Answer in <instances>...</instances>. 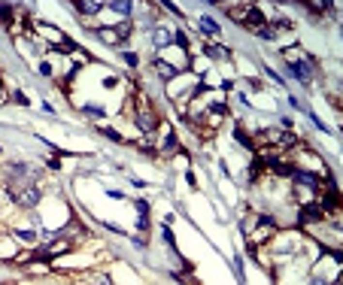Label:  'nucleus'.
I'll return each instance as SVG.
<instances>
[{"mask_svg": "<svg viewBox=\"0 0 343 285\" xmlns=\"http://www.w3.org/2000/svg\"><path fill=\"white\" fill-rule=\"evenodd\" d=\"M13 200L18 203V207H37V203L43 200V191L37 185H18L13 191Z\"/></svg>", "mask_w": 343, "mask_h": 285, "instance_id": "f257e3e1", "label": "nucleus"}, {"mask_svg": "<svg viewBox=\"0 0 343 285\" xmlns=\"http://www.w3.org/2000/svg\"><path fill=\"white\" fill-rule=\"evenodd\" d=\"M289 76H295L304 85H310L313 82V61H289Z\"/></svg>", "mask_w": 343, "mask_h": 285, "instance_id": "f03ea898", "label": "nucleus"}, {"mask_svg": "<svg viewBox=\"0 0 343 285\" xmlns=\"http://www.w3.org/2000/svg\"><path fill=\"white\" fill-rule=\"evenodd\" d=\"M170 40H173V33H170L167 28H155V30H152V43H155V49H167Z\"/></svg>", "mask_w": 343, "mask_h": 285, "instance_id": "7ed1b4c3", "label": "nucleus"}, {"mask_svg": "<svg viewBox=\"0 0 343 285\" xmlns=\"http://www.w3.org/2000/svg\"><path fill=\"white\" fill-rule=\"evenodd\" d=\"M155 124H158V119L152 116V112H140V116H137V128L146 131V134H152V131H155Z\"/></svg>", "mask_w": 343, "mask_h": 285, "instance_id": "20e7f679", "label": "nucleus"}, {"mask_svg": "<svg viewBox=\"0 0 343 285\" xmlns=\"http://www.w3.org/2000/svg\"><path fill=\"white\" fill-rule=\"evenodd\" d=\"M243 25H246V28H252V30L258 33L261 28H265V15H261L258 9H249V15H246V21H243Z\"/></svg>", "mask_w": 343, "mask_h": 285, "instance_id": "39448f33", "label": "nucleus"}, {"mask_svg": "<svg viewBox=\"0 0 343 285\" xmlns=\"http://www.w3.org/2000/svg\"><path fill=\"white\" fill-rule=\"evenodd\" d=\"M322 219V207H316V203H310V207H304L301 210V222L307 225V222H319Z\"/></svg>", "mask_w": 343, "mask_h": 285, "instance_id": "423d86ee", "label": "nucleus"}, {"mask_svg": "<svg viewBox=\"0 0 343 285\" xmlns=\"http://www.w3.org/2000/svg\"><path fill=\"white\" fill-rule=\"evenodd\" d=\"M198 25H201V30H203V33H210V37H219V33H222V30H219V21H213L210 15H203V18L198 21Z\"/></svg>", "mask_w": 343, "mask_h": 285, "instance_id": "0eeeda50", "label": "nucleus"}, {"mask_svg": "<svg viewBox=\"0 0 343 285\" xmlns=\"http://www.w3.org/2000/svg\"><path fill=\"white\" fill-rule=\"evenodd\" d=\"M155 70H158V76H161V79H173L179 70H176V67L173 64H167V61H155Z\"/></svg>", "mask_w": 343, "mask_h": 285, "instance_id": "6e6552de", "label": "nucleus"}, {"mask_svg": "<svg viewBox=\"0 0 343 285\" xmlns=\"http://www.w3.org/2000/svg\"><path fill=\"white\" fill-rule=\"evenodd\" d=\"M137 210H140V231H146V227H149V203L146 200H137Z\"/></svg>", "mask_w": 343, "mask_h": 285, "instance_id": "1a4fd4ad", "label": "nucleus"}, {"mask_svg": "<svg viewBox=\"0 0 343 285\" xmlns=\"http://www.w3.org/2000/svg\"><path fill=\"white\" fill-rule=\"evenodd\" d=\"M109 9H112V13H119V15H125V18L131 15V3H128V0H112Z\"/></svg>", "mask_w": 343, "mask_h": 285, "instance_id": "9d476101", "label": "nucleus"}, {"mask_svg": "<svg viewBox=\"0 0 343 285\" xmlns=\"http://www.w3.org/2000/svg\"><path fill=\"white\" fill-rule=\"evenodd\" d=\"M76 9H79V13H88V15H97L100 9H104V3H100V0H97V3H76Z\"/></svg>", "mask_w": 343, "mask_h": 285, "instance_id": "9b49d317", "label": "nucleus"}, {"mask_svg": "<svg viewBox=\"0 0 343 285\" xmlns=\"http://www.w3.org/2000/svg\"><path fill=\"white\" fill-rule=\"evenodd\" d=\"M176 149V134L173 131H167L164 134V140H161V152H173Z\"/></svg>", "mask_w": 343, "mask_h": 285, "instance_id": "f8f14e48", "label": "nucleus"}, {"mask_svg": "<svg viewBox=\"0 0 343 285\" xmlns=\"http://www.w3.org/2000/svg\"><path fill=\"white\" fill-rule=\"evenodd\" d=\"M97 37L104 40V43H109V45H112V43L119 40V33H116V30H109V28H97Z\"/></svg>", "mask_w": 343, "mask_h": 285, "instance_id": "ddd939ff", "label": "nucleus"}, {"mask_svg": "<svg viewBox=\"0 0 343 285\" xmlns=\"http://www.w3.org/2000/svg\"><path fill=\"white\" fill-rule=\"evenodd\" d=\"M173 40H176V45H179L182 52H188V37H186L182 30H176V33H173Z\"/></svg>", "mask_w": 343, "mask_h": 285, "instance_id": "4468645a", "label": "nucleus"}, {"mask_svg": "<svg viewBox=\"0 0 343 285\" xmlns=\"http://www.w3.org/2000/svg\"><path fill=\"white\" fill-rule=\"evenodd\" d=\"M16 237L21 243H37V234H33V231H16Z\"/></svg>", "mask_w": 343, "mask_h": 285, "instance_id": "2eb2a0df", "label": "nucleus"}, {"mask_svg": "<svg viewBox=\"0 0 343 285\" xmlns=\"http://www.w3.org/2000/svg\"><path fill=\"white\" fill-rule=\"evenodd\" d=\"M9 13H13V6H0V21H3V25H13V21H9Z\"/></svg>", "mask_w": 343, "mask_h": 285, "instance_id": "dca6fc26", "label": "nucleus"}, {"mask_svg": "<svg viewBox=\"0 0 343 285\" xmlns=\"http://www.w3.org/2000/svg\"><path fill=\"white\" fill-rule=\"evenodd\" d=\"M207 55H210V58H225V49H216V45H210V49H207Z\"/></svg>", "mask_w": 343, "mask_h": 285, "instance_id": "f3484780", "label": "nucleus"}, {"mask_svg": "<svg viewBox=\"0 0 343 285\" xmlns=\"http://www.w3.org/2000/svg\"><path fill=\"white\" fill-rule=\"evenodd\" d=\"M100 134H107L109 140H119V143H122V134H116V131H109V128H104V131H100Z\"/></svg>", "mask_w": 343, "mask_h": 285, "instance_id": "a211bd4d", "label": "nucleus"}, {"mask_svg": "<svg viewBox=\"0 0 343 285\" xmlns=\"http://www.w3.org/2000/svg\"><path fill=\"white\" fill-rule=\"evenodd\" d=\"M107 195H109V197H116V200H119V197L125 200V191H119V188H109V191H107Z\"/></svg>", "mask_w": 343, "mask_h": 285, "instance_id": "6ab92c4d", "label": "nucleus"}, {"mask_svg": "<svg viewBox=\"0 0 343 285\" xmlns=\"http://www.w3.org/2000/svg\"><path fill=\"white\" fill-rule=\"evenodd\" d=\"M125 61H128L131 67H137V55H134V52H125Z\"/></svg>", "mask_w": 343, "mask_h": 285, "instance_id": "aec40b11", "label": "nucleus"}, {"mask_svg": "<svg viewBox=\"0 0 343 285\" xmlns=\"http://www.w3.org/2000/svg\"><path fill=\"white\" fill-rule=\"evenodd\" d=\"M310 285H328V282H325L322 276H313V279H310Z\"/></svg>", "mask_w": 343, "mask_h": 285, "instance_id": "412c9836", "label": "nucleus"}]
</instances>
